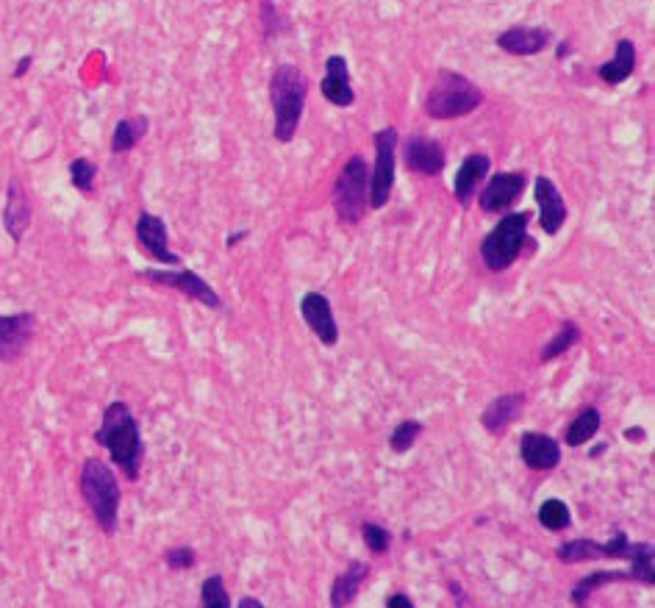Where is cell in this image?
<instances>
[{
  "label": "cell",
  "instance_id": "ffe728a7",
  "mask_svg": "<svg viewBox=\"0 0 655 608\" xmlns=\"http://www.w3.org/2000/svg\"><path fill=\"white\" fill-rule=\"evenodd\" d=\"M489 170H492V159L486 153H472L461 162L456 178H453V195L458 203H470L475 189L489 175Z\"/></svg>",
  "mask_w": 655,
  "mask_h": 608
},
{
  "label": "cell",
  "instance_id": "836d02e7",
  "mask_svg": "<svg viewBox=\"0 0 655 608\" xmlns=\"http://www.w3.org/2000/svg\"><path fill=\"white\" fill-rule=\"evenodd\" d=\"M261 28H264V39H267V42L284 37L286 31H289L286 17L278 12V6H275L272 0H261Z\"/></svg>",
  "mask_w": 655,
  "mask_h": 608
},
{
  "label": "cell",
  "instance_id": "d4e9b609",
  "mask_svg": "<svg viewBox=\"0 0 655 608\" xmlns=\"http://www.w3.org/2000/svg\"><path fill=\"white\" fill-rule=\"evenodd\" d=\"M625 559L631 561V581H639L644 586L655 584V547L650 542H628Z\"/></svg>",
  "mask_w": 655,
  "mask_h": 608
},
{
  "label": "cell",
  "instance_id": "1f68e13d",
  "mask_svg": "<svg viewBox=\"0 0 655 608\" xmlns=\"http://www.w3.org/2000/svg\"><path fill=\"white\" fill-rule=\"evenodd\" d=\"M95 178H98V164L87 159V156H78L70 162V184H73L78 192L89 195L95 189Z\"/></svg>",
  "mask_w": 655,
  "mask_h": 608
},
{
  "label": "cell",
  "instance_id": "7c38bea8",
  "mask_svg": "<svg viewBox=\"0 0 655 608\" xmlns=\"http://www.w3.org/2000/svg\"><path fill=\"white\" fill-rule=\"evenodd\" d=\"M300 317L309 325V331L320 339L325 348H334L339 342V325H336L334 306L322 292H306L300 300Z\"/></svg>",
  "mask_w": 655,
  "mask_h": 608
},
{
  "label": "cell",
  "instance_id": "7a4b0ae2",
  "mask_svg": "<svg viewBox=\"0 0 655 608\" xmlns=\"http://www.w3.org/2000/svg\"><path fill=\"white\" fill-rule=\"evenodd\" d=\"M309 81L295 64H278L270 75V103H272V137L281 145L292 142L306 112Z\"/></svg>",
  "mask_w": 655,
  "mask_h": 608
},
{
  "label": "cell",
  "instance_id": "6da1fadb",
  "mask_svg": "<svg viewBox=\"0 0 655 608\" xmlns=\"http://www.w3.org/2000/svg\"><path fill=\"white\" fill-rule=\"evenodd\" d=\"M95 442L109 450L114 467L123 472L128 481L139 478L142 461H145V439H142L139 420L125 400H112L103 409V420L95 431Z\"/></svg>",
  "mask_w": 655,
  "mask_h": 608
},
{
  "label": "cell",
  "instance_id": "cb8c5ba5",
  "mask_svg": "<svg viewBox=\"0 0 655 608\" xmlns=\"http://www.w3.org/2000/svg\"><path fill=\"white\" fill-rule=\"evenodd\" d=\"M617 581H631V575L628 570H597L589 572L586 578H581L578 584L572 586V592H569V600L575 603V606H586L592 595L597 589H603L608 584H617Z\"/></svg>",
  "mask_w": 655,
  "mask_h": 608
},
{
  "label": "cell",
  "instance_id": "5b68a950",
  "mask_svg": "<svg viewBox=\"0 0 655 608\" xmlns=\"http://www.w3.org/2000/svg\"><path fill=\"white\" fill-rule=\"evenodd\" d=\"M528 211H508L506 217L483 236L481 261L489 273H506L508 267L522 256V248L528 245Z\"/></svg>",
  "mask_w": 655,
  "mask_h": 608
},
{
  "label": "cell",
  "instance_id": "3957f363",
  "mask_svg": "<svg viewBox=\"0 0 655 608\" xmlns=\"http://www.w3.org/2000/svg\"><path fill=\"white\" fill-rule=\"evenodd\" d=\"M81 495H84V503H87L92 520L98 522L100 531L106 536L117 534L123 492H120L117 472L98 456H89L81 464Z\"/></svg>",
  "mask_w": 655,
  "mask_h": 608
},
{
  "label": "cell",
  "instance_id": "d6986e66",
  "mask_svg": "<svg viewBox=\"0 0 655 608\" xmlns=\"http://www.w3.org/2000/svg\"><path fill=\"white\" fill-rule=\"evenodd\" d=\"M525 392H508L495 398L481 414V425L486 434L503 436L511 428V422L520 420L522 411H525Z\"/></svg>",
  "mask_w": 655,
  "mask_h": 608
},
{
  "label": "cell",
  "instance_id": "277c9868",
  "mask_svg": "<svg viewBox=\"0 0 655 608\" xmlns=\"http://www.w3.org/2000/svg\"><path fill=\"white\" fill-rule=\"evenodd\" d=\"M483 89L456 70H439L425 95V114L433 120H458L481 109Z\"/></svg>",
  "mask_w": 655,
  "mask_h": 608
},
{
  "label": "cell",
  "instance_id": "5bb4252c",
  "mask_svg": "<svg viewBox=\"0 0 655 608\" xmlns=\"http://www.w3.org/2000/svg\"><path fill=\"white\" fill-rule=\"evenodd\" d=\"M533 192H536V206H539V225H542V231L547 236H556L558 231H561V225L567 223V203H564V195L558 192L553 178H547V175H539V178H536Z\"/></svg>",
  "mask_w": 655,
  "mask_h": 608
},
{
  "label": "cell",
  "instance_id": "8992f818",
  "mask_svg": "<svg viewBox=\"0 0 655 608\" xmlns=\"http://www.w3.org/2000/svg\"><path fill=\"white\" fill-rule=\"evenodd\" d=\"M370 209V167L364 156H350L334 184L336 220L359 225Z\"/></svg>",
  "mask_w": 655,
  "mask_h": 608
},
{
  "label": "cell",
  "instance_id": "b9f144b4",
  "mask_svg": "<svg viewBox=\"0 0 655 608\" xmlns=\"http://www.w3.org/2000/svg\"><path fill=\"white\" fill-rule=\"evenodd\" d=\"M569 53H572V45H569V42H561V45H558V50H556V59L561 62V59H567Z\"/></svg>",
  "mask_w": 655,
  "mask_h": 608
},
{
  "label": "cell",
  "instance_id": "e0dca14e",
  "mask_svg": "<svg viewBox=\"0 0 655 608\" xmlns=\"http://www.w3.org/2000/svg\"><path fill=\"white\" fill-rule=\"evenodd\" d=\"M322 95L328 103H334L339 109H347L356 103V92H353V84H350V67H347L345 56H328L325 59V78L320 81Z\"/></svg>",
  "mask_w": 655,
  "mask_h": 608
},
{
  "label": "cell",
  "instance_id": "d590c367",
  "mask_svg": "<svg viewBox=\"0 0 655 608\" xmlns=\"http://www.w3.org/2000/svg\"><path fill=\"white\" fill-rule=\"evenodd\" d=\"M628 542H631V539H628L625 531H614V536L603 542V559H625Z\"/></svg>",
  "mask_w": 655,
  "mask_h": 608
},
{
  "label": "cell",
  "instance_id": "4dcf8cb0",
  "mask_svg": "<svg viewBox=\"0 0 655 608\" xmlns=\"http://www.w3.org/2000/svg\"><path fill=\"white\" fill-rule=\"evenodd\" d=\"M200 606L206 608H228L231 606V595L225 586L223 575H209L203 586H200Z\"/></svg>",
  "mask_w": 655,
  "mask_h": 608
},
{
  "label": "cell",
  "instance_id": "9c48e42d",
  "mask_svg": "<svg viewBox=\"0 0 655 608\" xmlns=\"http://www.w3.org/2000/svg\"><path fill=\"white\" fill-rule=\"evenodd\" d=\"M134 234L139 248L145 250L153 261H159L164 267H178L181 264V256L170 250V234H167V223L161 217L150 214V211H142L136 217Z\"/></svg>",
  "mask_w": 655,
  "mask_h": 608
},
{
  "label": "cell",
  "instance_id": "9a60e30c",
  "mask_svg": "<svg viewBox=\"0 0 655 608\" xmlns=\"http://www.w3.org/2000/svg\"><path fill=\"white\" fill-rule=\"evenodd\" d=\"M31 220H34V209H31V198L25 187L12 178L9 187H6V206H3V228L6 234L12 236V242H23L28 228H31Z\"/></svg>",
  "mask_w": 655,
  "mask_h": 608
},
{
  "label": "cell",
  "instance_id": "484cf974",
  "mask_svg": "<svg viewBox=\"0 0 655 608\" xmlns=\"http://www.w3.org/2000/svg\"><path fill=\"white\" fill-rule=\"evenodd\" d=\"M600 425H603V417H600V411L594 409V406H586V409L575 417V420L569 422L567 434H564V445L567 447H583L586 442H592L597 431H600Z\"/></svg>",
  "mask_w": 655,
  "mask_h": 608
},
{
  "label": "cell",
  "instance_id": "f546056e",
  "mask_svg": "<svg viewBox=\"0 0 655 608\" xmlns=\"http://www.w3.org/2000/svg\"><path fill=\"white\" fill-rule=\"evenodd\" d=\"M422 436V422L420 420H403L397 422L389 434V447L392 453H408L411 447L417 445V439Z\"/></svg>",
  "mask_w": 655,
  "mask_h": 608
},
{
  "label": "cell",
  "instance_id": "f35d334b",
  "mask_svg": "<svg viewBox=\"0 0 655 608\" xmlns=\"http://www.w3.org/2000/svg\"><path fill=\"white\" fill-rule=\"evenodd\" d=\"M248 236H250L248 228H242V231H234V234H228V236H225V248H228V250L236 248V245H239L242 239H248Z\"/></svg>",
  "mask_w": 655,
  "mask_h": 608
},
{
  "label": "cell",
  "instance_id": "ba28073f",
  "mask_svg": "<svg viewBox=\"0 0 655 608\" xmlns=\"http://www.w3.org/2000/svg\"><path fill=\"white\" fill-rule=\"evenodd\" d=\"M136 278H142L148 284L175 289L184 298L203 303L206 309H223V298L217 295V289L206 278H200L195 270H189V267H178V270H139Z\"/></svg>",
  "mask_w": 655,
  "mask_h": 608
},
{
  "label": "cell",
  "instance_id": "60d3db41",
  "mask_svg": "<svg viewBox=\"0 0 655 608\" xmlns=\"http://www.w3.org/2000/svg\"><path fill=\"white\" fill-rule=\"evenodd\" d=\"M625 439H628V442H642L644 431L642 428H628V431H625Z\"/></svg>",
  "mask_w": 655,
  "mask_h": 608
},
{
  "label": "cell",
  "instance_id": "83f0119b",
  "mask_svg": "<svg viewBox=\"0 0 655 608\" xmlns=\"http://www.w3.org/2000/svg\"><path fill=\"white\" fill-rule=\"evenodd\" d=\"M578 342H581V328L575 323H564L561 325V331L553 334V339H547V345H544V350L539 353V364H550V361L561 359V356L569 353Z\"/></svg>",
  "mask_w": 655,
  "mask_h": 608
},
{
  "label": "cell",
  "instance_id": "7402d4cb",
  "mask_svg": "<svg viewBox=\"0 0 655 608\" xmlns=\"http://www.w3.org/2000/svg\"><path fill=\"white\" fill-rule=\"evenodd\" d=\"M633 70H636V45L631 39H619L614 59L597 67V78L606 81L608 87H619L631 78Z\"/></svg>",
  "mask_w": 655,
  "mask_h": 608
},
{
  "label": "cell",
  "instance_id": "4fadbf2b",
  "mask_svg": "<svg viewBox=\"0 0 655 608\" xmlns=\"http://www.w3.org/2000/svg\"><path fill=\"white\" fill-rule=\"evenodd\" d=\"M522 192H525V173H495L481 189L478 203L486 214H503L522 198Z\"/></svg>",
  "mask_w": 655,
  "mask_h": 608
},
{
  "label": "cell",
  "instance_id": "74e56055",
  "mask_svg": "<svg viewBox=\"0 0 655 608\" xmlns=\"http://www.w3.org/2000/svg\"><path fill=\"white\" fill-rule=\"evenodd\" d=\"M31 67H34V59H31V56H20V59H17V64H14L12 78H23V75H28V70H31Z\"/></svg>",
  "mask_w": 655,
  "mask_h": 608
},
{
  "label": "cell",
  "instance_id": "603a6c76",
  "mask_svg": "<svg viewBox=\"0 0 655 608\" xmlns=\"http://www.w3.org/2000/svg\"><path fill=\"white\" fill-rule=\"evenodd\" d=\"M150 131V120L145 114H131V117H123L120 123L114 125L112 131V153L123 156V153H131V150L148 137Z\"/></svg>",
  "mask_w": 655,
  "mask_h": 608
},
{
  "label": "cell",
  "instance_id": "f1b7e54d",
  "mask_svg": "<svg viewBox=\"0 0 655 608\" xmlns=\"http://www.w3.org/2000/svg\"><path fill=\"white\" fill-rule=\"evenodd\" d=\"M539 525L547 528V531H567L569 525H572V511L564 500H558V497H550V500H544L542 506H539Z\"/></svg>",
  "mask_w": 655,
  "mask_h": 608
},
{
  "label": "cell",
  "instance_id": "ac0fdd59",
  "mask_svg": "<svg viewBox=\"0 0 655 608\" xmlns=\"http://www.w3.org/2000/svg\"><path fill=\"white\" fill-rule=\"evenodd\" d=\"M550 45V31L542 25H511L497 34V48L508 56H536Z\"/></svg>",
  "mask_w": 655,
  "mask_h": 608
},
{
  "label": "cell",
  "instance_id": "d6a6232c",
  "mask_svg": "<svg viewBox=\"0 0 655 608\" xmlns=\"http://www.w3.org/2000/svg\"><path fill=\"white\" fill-rule=\"evenodd\" d=\"M361 539L370 550L372 556H386L392 550V531L384 525H375V522H364L361 525Z\"/></svg>",
  "mask_w": 655,
  "mask_h": 608
},
{
  "label": "cell",
  "instance_id": "8d00e7d4",
  "mask_svg": "<svg viewBox=\"0 0 655 608\" xmlns=\"http://www.w3.org/2000/svg\"><path fill=\"white\" fill-rule=\"evenodd\" d=\"M386 606H389V608H411V606H414V600H411L406 592H395V595L386 597Z\"/></svg>",
  "mask_w": 655,
  "mask_h": 608
},
{
  "label": "cell",
  "instance_id": "8fae6325",
  "mask_svg": "<svg viewBox=\"0 0 655 608\" xmlns=\"http://www.w3.org/2000/svg\"><path fill=\"white\" fill-rule=\"evenodd\" d=\"M403 162L411 173L425 175V178H436L445 173V148L433 137L425 134H411L403 145Z\"/></svg>",
  "mask_w": 655,
  "mask_h": 608
},
{
  "label": "cell",
  "instance_id": "e575fe53",
  "mask_svg": "<svg viewBox=\"0 0 655 608\" xmlns=\"http://www.w3.org/2000/svg\"><path fill=\"white\" fill-rule=\"evenodd\" d=\"M164 564L175 572H184V570H195V564H198V553L192 550L189 545H175L170 547L167 553H164Z\"/></svg>",
  "mask_w": 655,
  "mask_h": 608
},
{
  "label": "cell",
  "instance_id": "ab89813d",
  "mask_svg": "<svg viewBox=\"0 0 655 608\" xmlns=\"http://www.w3.org/2000/svg\"><path fill=\"white\" fill-rule=\"evenodd\" d=\"M239 608H264V603H261L259 597H242Z\"/></svg>",
  "mask_w": 655,
  "mask_h": 608
},
{
  "label": "cell",
  "instance_id": "52a82bcc",
  "mask_svg": "<svg viewBox=\"0 0 655 608\" xmlns=\"http://www.w3.org/2000/svg\"><path fill=\"white\" fill-rule=\"evenodd\" d=\"M375 167L370 173V209H384L395 189V150L400 142L397 128L386 125L375 131Z\"/></svg>",
  "mask_w": 655,
  "mask_h": 608
},
{
  "label": "cell",
  "instance_id": "30bf717a",
  "mask_svg": "<svg viewBox=\"0 0 655 608\" xmlns=\"http://www.w3.org/2000/svg\"><path fill=\"white\" fill-rule=\"evenodd\" d=\"M37 331L34 311L0 314V361H17L23 356Z\"/></svg>",
  "mask_w": 655,
  "mask_h": 608
},
{
  "label": "cell",
  "instance_id": "44dd1931",
  "mask_svg": "<svg viewBox=\"0 0 655 608\" xmlns=\"http://www.w3.org/2000/svg\"><path fill=\"white\" fill-rule=\"evenodd\" d=\"M370 578V567L361 561H350L345 572H339L331 584V606H350L361 595V586Z\"/></svg>",
  "mask_w": 655,
  "mask_h": 608
},
{
  "label": "cell",
  "instance_id": "7bdbcfd3",
  "mask_svg": "<svg viewBox=\"0 0 655 608\" xmlns=\"http://www.w3.org/2000/svg\"><path fill=\"white\" fill-rule=\"evenodd\" d=\"M606 450H608V445H597V447H594V453H592V456H594V459H597V456H603V453H606Z\"/></svg>",
  "mask_w": 655,
  "mask_h": 608
},
{
  "label": "cell",
  "instance_id": "2e32d148",
  "mask_svg": "<svg viewBox=\"0 0 655 608\" xmlns=\"http://www.w3.org/2000/svg\"><path fill=\"white\" fill-rule=\"evenodd\" d=\"M520 459L533 472H550L561 464V445L553 436L528 431L520 439Z\"/></svg>",
  "mask_w": 655,
  "mask_h": 608
},
{
  "label": "cell",
  "instance_id": "4316f807",
  "mask_svg": "<svg viewBox=\"0 0 655 608\" xmlns=\"http://www.w3.org/2000/svg\"><path fill=\"white\" fill-rule=\"evenodd\" d=\"M556 559L561 564H581V561L603 559V542H597L592 536L569 539V542L556 547Z\"/></svg>",
  "mask_w": 655,
  "mask_h": 608
}]
</instances>
